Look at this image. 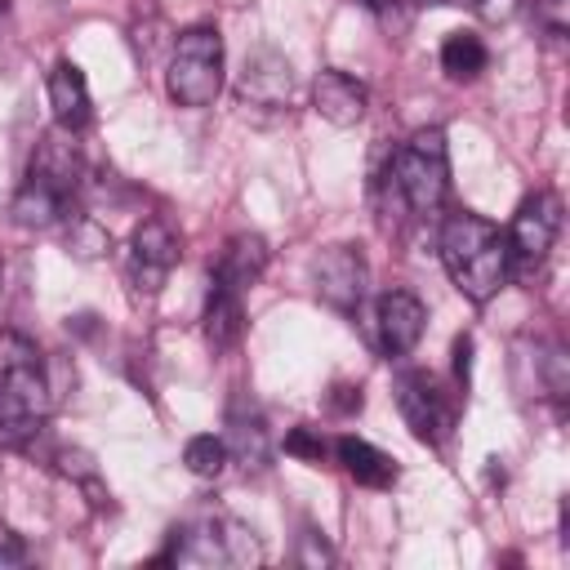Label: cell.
<instances>
[{
	"instance_id": "603a6c76",
	"label": "cell",
	"mask_w": 570,
	"mask_h": 570,
	"mask_svg": "<svg viewBox=\"0 0 570 570\" xmlns=\"http://www.w3.org/2000/svg\"><path fill=\"white\" fill-rule=\"evenodd\" d=\"M472 9H476L485 22H508V18H517L521 0H472Z\"/></svg>"
},
{
	"instance_id": "9a60e30c",
	"label": "cell",
	"mask_w": 570,
	"mask_h": 570,
	"mask_svg": "<svg viewBox=\"0 0 570 570\" xmlns=\"http://www.w3.org/2000/svg\"><path fill=\"white\" fill-rule=\"evenodd\" d=\"M334 450H338V463L347 468V476H352L356 485L387 490V485L396 481V459L383 454L379 445H370V441H361V436H338Z\"/></svg>"
},
{
	"instance_id": "9c48e42d",
	"label": "cell",
	"mask_w": 570,
	"mask_h": 570,
	"mask_svg": "<svg viewBox=\"0 0 570 570\" xmlns=\"http://www.w3.org/2000/svg\"><path fill=\"white\" fill-rule=\"evenodd\" d=\"M312 281H316V294L338 307V312H356L361 298H365V281H370V267L361 258V249L352 245H330L312 258Z\"/></svg>"
},
{
	"instance_id": "3957f363",
	"label": "cell",
	"mask_w": 570,
	"mask_h": 570,
	"mask_svg": "<svg viewBox=\"0 0 570 570\" xmlns=\"http://www.w3.org/2000/svg\"><path fill=\"white\" fill-rule=\"evenodd\" d=\"M387 187H392V196L401 200V209L410 218H428V214H436L445 205V191H450V151H445V134L436 125L410 134V142H401L392 151Z\"/></svg>"
},
{
	"instance_id": "2e32d148",
	"label": "cell",
	"mask_w": 570,
	"mask_h": 570,
	"mask_svg": "<svg viewBox=\"0 0 570 570\" xmlns=\"http://www.w3.org/2000/svg\"><path fill=\"white\" fill-rule=\"evenodd\" d=\"M67 200H71L67 191H58L53 183L27 174V183H22L18 196H13V223H22V227H49V223L67 209Z\"/></svg>"
},
{
	"instance_id": "7402d4cb",
	"label": "cell",
	"mask_w": 570,
	"mask_h": 570,
	"mask_svg": "<svg viewBox=\"0 0 570 570\" xmlns=\"http://www.w3.org/2000/svg\"><path fill=\"white\" fill-rule=\"evenodd\" d=\"M22 557H27V539H22L13 525L0 521V566H13V561H22Z\"/></svg>"
},
{
	"instance_id": "e0dca14e",
	"label": "cell",
	"mask_w": 570,
	"mask_h": 570,
	"mask_svg": "<svg viewBox=\"0 0 570 570\" xmlns=\"http://www.w3.org/2000/svg\"><path fill=\"white\" fill-rule=\"evenodd\" d=\"M245 330V294L236 289H223V285H209V303H205V338L223 352L240 338Z\"/></svg>"
},
{
	"instance_id": "ac0fdd59",
	"label": "cell",
	"mask_w": 570,
	"mask_h": 570,
	"mask_svg": "<svg viewBox=\"0 0 570 570\" xmlns=\"http://www.w3.org/2000/svg\"><path fill=\"white\" fill-rule=\"evenodd\" d=\"M227 450L245 463V468H263L267 463V428H263V414H240L232 410L227 414Z\"/></svg>"
},
{
	"instance_id": "ba28073f",
	"label": "cell",
	"mask_w": 570,
	"mask_h": 570,
	"mask_svg": "<svg viewBox=\"0 0 570 570\" xmlns=\"http://www.w3.org/2000/svg\"><path fill=\"white\" fill-rule=\"evenodd\" d=\"M561 232V200L552 191H534L517 205L512 214V227H508V249H512V263L521 267H534L548 258L552 240Z\"/></svg>"
},
{
	"instance_id": "5b68a950",
	"label": "cell",
	"mask_w": 570,
	"mask_h": 570,
	"mask_svg": "<svg viewBox=\"0 0 570 570\" xmlns=\"http://www.w3.org/2000/svg\"><path fill=\"white\" fill-rule=\"evenodd\" d=\"M165 89L178 107H209L223 89V36L218 27H187L174 40Z\"/></svg>"
},
{
	"instance_id": "cb8c5ba5",
	"label": "cell",
	"mask_w": 570,
	"mask_h": 570,
	"mask_svg": "<svg viewBox=\"0 0 570 570\" xmlns=\"http://www.w3.org/2000/svg\"><path fill=\"white\" fill-rule=\"evenodd\" d=\"M539 13H543V22H548V31H566V22H570V9H566V0H539Z\"/></svg>"
},
{
	"instance_id": "d4e9b609",
	"label": "cell",
	"mask_w": 570,
	"mask_h": 570,
	"mask_svg": "<svg viewBox=\"0 0 570 570\" xmlns=\"http://www.w3.org/2000/svg\"><path fill=\"white\" fill-rule=\"evenodd\" d=\"M330 401H334V410H338V414H352V410H361V387H352V383H338Z\"/></svg>"
},
{
	"instance_id": "44dd1931",
	"label": "cell",
	"mask_w": 570,
	"mask_h": 570,
	"mask_svg": "<svg viewBox=\"0 0 570 570\" xmlns=\"http://www.w3.org/2000/svg\"><path fill=\"white\" fill-rule=\"evenodd\" d=\"M285 454L307 459V463H321V459H325V436H321L316 428H289V436H285Z\"/></svg>"
},
{
	"instance_id": "8992f818",
	"label": "cell",
	"mask_w": 570,
	"mask_h": 570,
	"mask_svg": "<svg viewBox=\"0 0 570 570\" xmlns=\"http://www.w3.org/2000/svg\"><path fill=\"white\" fill-rule=\"evenodd\" d=\"M396 405H401V419L410 423V432L423 445H445L450 441V432H454V405L436 387L432 374H423V370L396 374Z\"/></svg>"
},
{
	"instance_id": "d6986e66",
	"label": "cell",
	"mask_w": 570,
	"mask_h": 570,
	"mask_svg": "<svg viewBox=\"0 0 570 570\" xmlns=\"http://www.w3.org/2000/svg\"><path fill=\"white\" fill-rule=\"evenodd\" d=\"M485 62H490V53H485L481 36H472V31L445 36V45H441V67H445L450 80H476V76L485 71Z\"/></svg>"
},
{
	"instance_id": "277c9868",
	"label": "cell",
	"mask_w": 570,
	"mask_h": 570,
	"mask_svg": "<svg viewBox=\"0 0 570 570\" xmlns=\"http://www.w3.org/2000/svg\"><path fill=\"white\" fill-rule=\"evenodd\" d=\"M165 561L174 566H196V570H245L263 561V548L249 525L223 512H205L187 525L174 530Z\"/></svg>"
},
{
	"instance_id": "4316f807",
	"label": "cell",
	"mask_w": 570,
	"mask_h": 570,
	"mask_svg": "<svg viewBox=\"0 0 570 570\" xmlns=\"http://www.w3.org/2000/svg\"><path fill=\"white\" fill-rule=\"evenodd\" d=\"M361 4H365V9H374V13H379V9H387V0H361Z\"/></svg>"
},
{
	"instance_id": "83f0119b",
	"label": "cell",
	"mask_w": 570,
	"mask_h": 570,
	"mask_svg": "<svg viewBox=\"0 0 570 570\" xmlns=\"http://www.w3.org/2000/svg\"><path fill=\"white\" fill-rule=\"evenodd\" d=\"M414 4H450V0H414Z\"/></svg>"
},
{
	"instance_id": "4fadbf2b",
	"label": "cell",
	"mask_w": 570,
	"mask_h": 570,
	"mask_svg": "<svg viewBox=\"0 0 570 570\" xmlns=\"http://www.w3.org/2000/svg\"><path fill=\"white\" fill-rule=\"evenodd\" d=\"M263 267H267V240L254 236V232H236L218 249V258H214V285L245 294V289H254V281L263 276Z\"/></svg>"
},
{
	"instance_id": "484cf974",
	"label": "cell",
	"mask_w": 570,
	"mask_h": 570,
	"mask_svg": "<svg viewBox=\"0 0 570 570\" xmlns=\"http://www.w3.org/2000/svg\"><path fill=\"white\" fill-rule=\"evenodd\" d=\"M468 356H472V338L463 334V338L454 343V374H459V383H468Z\"/></svg>"
},
{
	"instance_id": "8fae6325",
	"label": "cell",
	"mask_w": 570,
	"mask_h": 570,
	"mask_svg": "<svg viewBox=\"0 0 570 570\" xmlns=\"http://www.w3.org/2000/svg\"><path fill=\"white\" fill-rule=\"evenodd\" d=\"M365 102H370L365 85H361L356 76L338 71V67H325V71L312 80V107H316V116L330 120V125H338V129L356 125V120L365 116Z\"/></svg>"
},
{
	"instance_id": "7c38bea8",
	"label": "cell",
	"mask_w": 570,
	"mask_h": 570,
	"mask_svg": "<svg viewBox=\"0 0 570 570\" xmlns=\"http://www.w3.org/2000/svg\"><path fill=\"white\" fill-rule=\"evenodd\" d=\"M289 85H294L289 62L276 49H258L254 58H245L240 102L245 107H281V102H289Z\"/></svg>"
},
{
	"instance_id": "52a82bcc",
	"label": "cell",
	"mask_w": 570,
	"mask_h": 570,
	"mask_svg": "<svg viewBox=\"0 0 570 570\" xmlns=\"http://www.w3.org/2000/svg\"><path fill=\"white\" fill-rule=\"evenodd\" d=\"M178 232L165 223V218H142L129 236V249H125V272H129V285L138 294H156L165 285V276L174 272L178 263Z\"/></svg>"
},
{
	"instance_id": "6da1fadb",
	"label": "cell",
	"mask_w": 570,
	"mask_h": 570,
	"mask_svg": "<svg viewBox=\"0 0 570 570\" xmlns=\"http://www.w3.org/2000/svg\"><path fill=\"white\" fill-rule=\"evenodd\" d=\"M441 263L450 272V281L459 285V294H468L472 303H490L508 276H512V249H508V232H499L490 218L459 209L441 223Z\"/></svg>"
},
{
	"instance_id": "30bf717a",
	"label": "cell",
	"mask_w": 570,
	"mask_h": 570,
	"mask_svg": "<svg viewBox=\"0 0 570 570\" xmlns=\"http://www.w3.org/2000/svg\"><path fill=\"white\" fill-rule=\"evenodd\" d=\"M423 303L410 294V289H387L379 298V312H374V330H379V347L387 356H405L414 352V343L423 338Z\"/></svg>"
},
{
	"instance_id": "5bb4252c",
	"label": "cell",
	"mask_w": 570,
	"mask_h": 570,
	"mask_svg": "<svg viewBox=\"0 0 570 570\" xmlns=\"http://www.w3.org/2000/svg\"><path fill=\"white\" fill-rule=\"evenodd\" d=\"M49 107H53V120H58L67 134H76V129L89 125V116H94L89 80H85V71H80L76 62H58V67L49 71Z\"/></svg>"
},
{
	"instance_id": "ffe728a7",
	"label": "cell",
	"mask_w": 570,
	"mask_h": 570,
	"mask_svg": "<svg viewBox=\"0 0 570 570\" xmlns=\"http://www.w3.org/2000/svg\"><path fill=\"white\" fill-rule=\"evenodd\" d=\"M183 463L191 476H218L227 468V441L214 436V432H200L183 445Z\"/></svg>"
},
{
	"instance_id": "7a4b0ae2",
	"label": "cell",
	"mask_w": 570,
	"mask_h": 570,
	"mask_svg": "<svg viewBox=\"0 0 570 570\" xmlns=\"http://www.w3.org/2000/svg\"><path fill=\"white\" fill-rule=\"evenodd\" d=\"M53 392L31 338L0 334V445H27L49 419Z\"/></svg>"
}]
</instances>
